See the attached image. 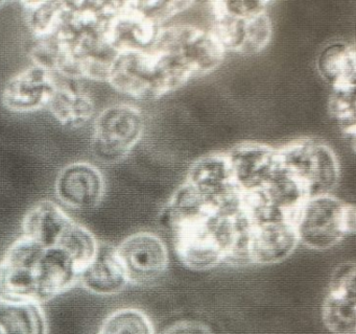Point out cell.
<instances>
[{
  "label": "cell",
  "mask_w": 356,
  "mask_h": 334,
  "mask_svg": "<svg viewBox=\"0 0 356 334\" xmlns=\"http://www.w3.org/2000/svg\"><path fill=\"white\" fill-rule=\"evenodd\" d=\"M0 261V298L42 305L70 292L97 252L95 236L53 200L35 204Z\"/></svg>",
  "instance_id": "1"
},
{
  "label": "cell",
  "mask_w": 356,
  "mask_h": 334,
  "mask_svg": "<svg viewBox=\"0 0 356 334\" xmlns=\"http://www.w3.org/2000/svg\"><path fill=\"white\" fill-rule=\"evenodd\" d=\"M116 1H64L53 35L62 54L58 74L68 79L107 81L120 56L108 41V26Z\"/></svg>",
  "instance_id": "2"
},
{
  "label": "cell",
  "mask_w": 356,
  "mask_h": 334,
  "mask_svg": "<svg viewBox=\"0 0 356 334\" xmlns=\"http://www.w3.org/2000/svg\"><path fill=\"white\" fill-rule=\"evenodd\" d=\"M188 77L153 51L128 52L116 58L108 83L137 100L162 97L184 85Z\"/></svg>",
  "instance_id": "3"
},
{
  "label": "cell",
  "mask_w": 356,
  "mask_h": 334,
  "mask_svg": "<svg viewBox=\"0 0 356 334\" xmlns=\"http://www.w3.org/2000/svg\"><path fill=\"white\" fill-rule=\"evenodd\" d=\"M151 51L188 79L216 70L225 56L224 48L212 33L189 25L161 27Z\"/></svg>",
  "instance_id": "4"
},
{
  "label": "cell",
  "mask_w": 356,
  "mask_h": 334,
  "mask_svg": "<svg viewBox=\"0 0 356 334\" xmlns=\"http://www.w3.org/2000/svg\"><path fill=\"white\" fill-rule=\"evenodd\" d=\"M355 207L332 194L308 198L296 221L298 240L312 250H328L355 232Z\"/></svg>",
  "instance_id": "5"
},
{
  "label": "cell",
  "mask_w": 356,
  "mask_h": 334,
  "mask_svg": "<svg viewBox=\"0 0 356 334\" xmlns=\"http://www.w3.org/2000/svg\"><path fill=\"white\" fill-rule=\"evenodd\" d=\"M145 129L143 113L131 104L108 106L99 113L93 127L91 148L99 162L115 164L138 143Z\"/></svg>",
  "instance_id": "6"
},
{
  "label": "cell",
  "mask_w": 356,
  "mask_h": 334,
  "mask_svg": "<svg viewBox=\"0 0 356 334\" xmlns=\"http://www.w3.org/2000/svg\"><path fill=\"white\" fill-rule=\"evenodd\" d=\"M281 158L308 186L312 196L331 194L339 181V163L324 142L305 138L279 148Z\"/></svg>",
  "instance_id": "7"
},
{
  "label": "cell",
  "mask_w": 356,
  "mask_h": 334,
  "mask_svg": "<svg viewBox=\"0 0 356 334\" xmlns=\"http://www.w3.org/2000/svg\"><path fill=\"white\" fill-rule=\"evenodd\" d=\"M129 284L147 286L168 271V252L161 238L149 232H138L116 246Z\"/></svg>",
  "instance_id": "8"
},
{
  "label": "cell",
  "mask_w": 356,
  "mask_h": 334,
  "mask_svg": "<svg viewBox=\"0 0 356 334\" xmlns=\"http://www.w3.org/2000/svg\"><path fill=\"white\" fill-rule=\"evenodd\" d=\"M356 267L341 263L333 271L322 307L325 326L333 334L356 333Z\"/></svg>",
  "instance_id": "9"
},
{
  "label": "cell",
  "mask_w": 356,
  "mask_h": 334,
  "mask_svg": "<svg viewBox=\"0 0 356 334\" xmlns=\"http://www.w3.org/2000/svg\"><path fill=\"white\" fill-rule=\"evenodd\" d=\"M160 29L137 8L135 1H116L108 41L120 54L151 51Z\"/></svg>",
  "instance_id": "10"
},
{
  "label": "cell",
  "mask_w": 356,
  "mask_h": 334,
  "mask_svg": "<svg viewBox=\"0 0 356 334\" xmlns=\"http://www.w3.org/2000/svg\"><path fill=\"white\" fill-rule=\"evenodd\" d=\"M57 87L58 81L53 72L34 65L7 81L1 100L12 112H35L47 108Z\"/></svg>",
  "instance_id": "11"
},
{
  "label": "cell",
  "mask_w": 356,
  "mask_h": 334,
  "mask_svg": "<svg viewBox=\"0 0 356 334\" xmlns=\"http://www.w3.org/2000/svg\"><path fill=\"white\" fill-rule=\"evenodd\" d=\"M106 183L102 171L88 162L66 165L56 180V194L66 206L88 210L99 206L105 196Z\"/></svg>",
  "instance_id": "12"
},
{
  "label": "cell",
  "mask_w": 356,
  "mask_h": 334,
  "mask_svg": "<svg viewBox=\"0 0 356 334\" xmlns=\"http://www.w3.org/2000/svg\"><path fill=\"white\" fill-rule=\"evenodd\" d=\"M212 6L214 13L212 35L225 51L230 50L237 54H258L264 41L262 13L252 17L237 16L222 10L214 2Z\"/></svg>",
  "instance_id": "13"
},
{
  "label": "cell",
  "mask_w": 356,
  "mask_h": 334,
  "mask_svg": "<svg viewBox=\"0 0 356 334\" xmlns=\"http://www.w3.org/2000/svg\"><path fill=\"white\" fill-rule=\"evenodd\" d=\"M128 284L116 246L99 241L92 260L81 273L79 285L97 296H114L122 292Z\"/></svg>",
  "instance_id": "14"
},
{
  "label": "cell",
  "mask_w": 356,
  "mask_h": 334,
  "mask_svg": "<svg viewBox=\"0 0 356 334\" xmlns=\"http://www.w3.org/2000/svg\"><path fill=\"white\" fill-rule=\"evenodd\" d=\"M0 334H49L42 305L0 298Z\"/></svg>",
  "instance_id": "15"
},
{
  "label": "cell",
  "mask_w": 356,
  "mask_h": 334,
  "mask_svg": "<svg viewBox=\"0 0 356 334\" xmlns=\"http://www.w3.org/2000/svg\"><path fill=\"white\" fill-rule=\"evenodd\" d=\"M318 69L332 89L355 87V46L343 42L327 46L318 56Z\"/></svg>",
  "instance_id": "16"
},
{
  "label": "cell",
  "mask_w": 356,
  "mask_h": 334,
  "mask_svg": "<svg viewBox=\"0 0 356 334\" xmlns=\"http://www.w3.org/2000/svg\"><path fill=\"white\" fill-rule=\"evenodd\" d=\"M47 108L62 125L79 127L90 120L95 113V102L78 86L58 83Z\"/></svg>",
  "instance_id": "17"
},
{
  "label": "cell",
  "mask_w": 356,
  "mask_h": 334,
  "mask_svg": "<svg viewBox=\"0 0 356 334\" xmlns=\"http://www.w3.org/2000/svg\"><path fill=\"white\" fill-rule=\"evenodd\" d=\"M97 334H155V328L145 311L124 307L110 313Z\"/></svg>",
  "instance_id": "18"
},
{
  "label": "cell",
  "mask_w": 356,
  "mask_h": 334,
  "mask_svg": "<svg viewBox=\"0 0 356 334\" xmlns=\"http://www.w3.org/2000/svg\"><path fill=\"white\" fill-rule=\"evenodd\" d=\"M22 4L26 24L37 39L55 33L63 14L64 1H26Z\"/></svg>",
  "instance_id": "19"
},
{
  "label": "cell",
  "mask_w": 356,
  "mask_h": 334,
  "mask_svg": "<svg viewBox=\"0 0 356 334\" xmlns=\"http://www.w3.org/2000/svg\"><path fill=\"white\" fill-rule=\"evenodd\" d=\"M329 112L348 139L355 140V87L332 89L329 98Z\"/></svg>",
  "instance_id": "20"
},
{
  "label": "cell",
  "mask_w": 356,
  "mask_h": 334,
  "mask_svg": "<svg viewBox=\"0 0 356 334\" xmlns=\"http://www.w3.org/2000/svg\"><path fill=\"white\" fill-rule=\"evenodd\" d=\"M137 8L152 22L160 26L174 15L186 10L191 1H135Z\"/></svg>",
  "instance_id": "21"
},
{
  "label": "cell",
  "mask_w": 356,
  "mask_h": 334,
  "mask_svg": "<svg viewBox=\"0 0 356 334\" xmlns=\"http://www.w3.org/2000/svg\"><path fill=\"white\" fill-rule=\"evenodd\" d=\"M163 334H214V332L201 321H181L168 327Z\"/></svg>",
  "instance_id": "22"
},
{
  "label": "cell",
  "mask_w": 356,
  "mask_h": 334,
  "mask_svg": "<svg viewBox=\"0 0 356 334\" xmlns=\"http://www.w3.org/2000/svg\"><path fill=\"white\" fill-rule=\"evenodd\" d=\"M5 4V1H0V6H3Z\"/></svg>",
  "instance_id": "23"
}]
</instances>
